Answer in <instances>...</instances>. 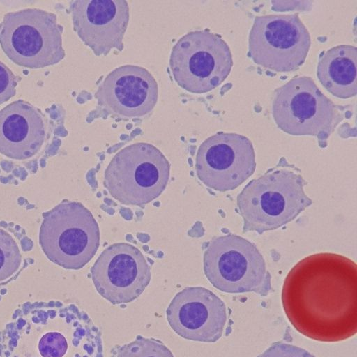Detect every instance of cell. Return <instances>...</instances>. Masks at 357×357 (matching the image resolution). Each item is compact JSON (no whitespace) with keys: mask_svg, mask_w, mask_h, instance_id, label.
Instances as JSON below:
<instances>
[{"mask_svg":"<svg viewBox=\"0 0 357 357\" xmlns=\"http://www.w3.org/2000/svg\"><path fill=\"white\" fill-rule=\"evenodd\" d=\"M284 311L303 335L320 342L348 339L357 332V269L333 253L310 255L288 273L282 291Z\"/></svg>","mask_w":357,"mask_h":357,"instance_id":"cell-1","label":"cell"},{"mask_svg":"<svg viewBox=\"0 0 357 357\" xmlns=\"http://www.w3.org/2000/svg\"><path fill=\"white\" fill-rule=\"evenodd\" d=\"M48 123L31 103L18 100L0 110V153L13 160L31 158L42 148Z\"/></svg>","mask_w":357,"mask_h":357,"instance_id":"cell-15","label":"cell"},{"mask_svg":"<svg viewBox=\"0 0 357 357\" xmlns=\"http://www.w3.org/2000/svg\"><path fill=\"white\" fill-rule=\"evenodd\" d=\"M232 54L222 38L208 30L190 31L174 45L169 58L172 75L181 88L204 93L220 86L229 75Z\"/></svg>","mask_w":357,"mask_h":357,"instance_id":"cell-8","label":"cell"},{"mask_svg":"<svg viewBox=\"0 0 357 357\" xmlns=\"http://www.w3.org/2000/svg\"><path fill=\"white\" fill-rule=\"evenodd\" d=\"M357 48L340 45L319 56L317 75L323 86L332 95L348 98L357 93Z\"/></svg>","mask_w":357,"mask_h":357,"instance_id":"cell-16","label":"cell"},{"mask_svg":"<svg viewBox=\"0 0 357 357\" xmlns=\"http://www.w3.org/2000/svg\"><path fill=\"white\" fill-rule=\"evenodd\" d=\"M255 153L251 141L240 134L219 132L198 148L195 170L208 188L219 192L234 190L255 172Z\"/></svg>","mask_w":357,"mask_h":357,"instance_id":"cell-10","label":"cell"},{"mask_svg":"<svg viewBox=\"0 0 357 357\" xmlns=\"http://www.w3.org/2000/svg\"><path fill=\"white\" fill-rule=\"evenodd\" d=\"M170 163L153 144L128 145L112 158L103 184L121 204L144 207L165 190L170 176Z\"/></svg>","mask_w":357,"mask_h":357,"instance_id":"cell-4","label":"cell"},{"mask_svg":"<svg viewBox=\"0 0 357 357\" xmlns=\"http://www.w3.org/2000/svg\"><path fill=\"white\" fill-rule=\"evenodd\" d=\"M112 357H174L169 349L161 341L137 336L126 344L118 347Z\"/></svg>","mask_w":357,"mask_h":357,"instance_id":"cell-17","label":"cell"},{"mask_svg":"<svg viewBox=\"0 0 357 357\" xmlns=\"http://www.w3.org/2000/svg\"><path fill=\"white\" fill-rule=\"evenodd\" d=\"M306 184L299 172L285 160L283 164L251 180L236 199L243 233L261 234L295 220L312 204L304 191Z\"/></svg>","mask_w":357,"mask_h":357,"instance_id":"cell-2","label":"cell"},{"mask_svg":"<svg viewBox=\"0 0 357 357\" xmlns=\"http://www.w3.org/2000/svg\"><path fill=\"white\" fill-rule=\"evenodd\" d=\"M62 33L52 13L39 8L8 12L0 23V46L14 63L43 68L65 57Z\"/></svg>","mask_w":357,"mask_h":357,"instance_id":"cell-5","label":"cell"},{"mask_svg":"<svg viewBox=\"0 0 357 357\" xmlns=\"http://www.w3.org/2000/svg\"><path fill=\"white\" fill-rule=\"evenodd\" d=\"M97 291L114 305L138 298L151 280V265L142 252L128 243L106 248L91 268Z\"/></svg>","mask_w":357,"mask_h":357,"instance_id":"cell-11","label":"cell"},{"mask_svg":"<svg viewBox=\"0 0 357 357\" xmlns=\"http://www.w3.org/2000/svg\"><path fill=\"white\" fill-rule=\"evenodd\" d=\"M43 217L39 243L50 261L79 270L92 259L100 246V230L82 203L65 199Z\"/></svg>","mask_w":357,"mask_h":357,"instance_id":"cell-3","label":"cell"},{"mask_svg":"<svg viewBox=\"0 0 357 357\" xmlns=\"http://www.w3.org/2000/svg\"><path fill=\"white\" fill-rule=\"evenodd\" d=\"M166 314L169 326L179 336L203 342L218 341L227 319L225 303L202 287H188L177 293Z\"/></svg>","mask_w":357,"mask_h":357,"instance_id":"cell-12","label":"cell"},{"mask_svg":"<svg viewBox=\"0 0 357 357\" xmlns=\"http://www.w3.org/2000/svg\"><path fill=\"white\" fill-rule=\"evenodd\" d=\"M272 115L278 127L291 135L327 139L344 116L308 76H297L276 89Z\"/></svg>","mask_w":357,"mask_h":357,"instance_id":"cell-7","label":"cell"},{"mask_svg":"<svg viewBox=\"0 0 357 357\" xmlns=\"http://www.w3.org/2000/svg\"><path fill=\"white\" fill-rule=\"evenodd\" d=\"M95 98L98 105L114 118L140 119L155 107L158 86L154 77L144 68L125 65L105 77L99 84Z\"/></svg>","mask_w":357,"mask_h":357,"instance_id":"cell-13","label":"cell"},{"mask_svg":"<svg viewBox=\"0 0 357 357\" xmlns=\"http://www.w3.org/2000/svg\"><path fill=\"white\" fill-rule=\"evenodd\" d=\"M203 267L211 284L225 293L266 296L271 289L262 254L254 243L234 234L214 237L208 243Z\"/></svg>","mask_w":357,"mask_h":357,"instance_id":"cell-6","label":"cell"},{"mask_svg":"<svg viewBox=\"0 0 357 357\" xmlns=\"http://www.w3.org/2000/svg\"><path fill=\"white\" fill-rule=\"evenodd\" d=\"M73 28L96 56L121 51L130 11L125 0H76L70 6Z\"/></svg>","mask_w":357,"mask_h":357,"instance_id":"cell-14","label":"cell"},{"mask_svg":"<svg viewBox=\"0 0 357 357\" xmlns=\"http://www.w3.org/2000/svg\"><path fill=\"white\" fill-rule=\"evenodd\" d=\"M310 45V33L298 13L263 15L255 17L248 55L266 69L287 73L305 62Z\"/></svg>","mask_w":357,"mask_h":357,"instance_id":"cell-9","label":"cell"},{"mask_svg":"<svg viewBox=\"0 0 357 357\" xmlns=\"http://www.w3.org/2000/svg\"><path fill=\"white\" fill-rule=\"evenodd\" d=\"M257 357H315L308 351L298 346L276 342Z\"/></svg>","mask_w":357,"mask_h":357,"instance_id":"cell-19","label":"cell"},{"mask_svg":"<svg viewBox=\"0 0 357 357\" xmlns=\"http://www.w3.org/2000/svg\"><path fill=\"white\" fill-rule=\"evenodd\" d=\"M17 78L13 71L0 61V105L16 93Z\"/></svg>","mask_w":357,"mask_h":357,"instance_id":"cell-20","label":"cell"},{"mask_svg":"<svg viewBox=\"0 0 357 357\" xmlns=\"http://www.w3.org/2000/svg\"><path fill=\"white\" fill-rule=\"evenodd\" d=\"M22 255L14 238L0 228V282L13 275L20 268Z\"/></svg>","mask_w":357,"mask_h":357,"instance_id":"cell-18","label":"cell"}]
</instances>
